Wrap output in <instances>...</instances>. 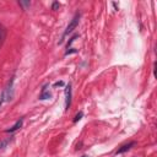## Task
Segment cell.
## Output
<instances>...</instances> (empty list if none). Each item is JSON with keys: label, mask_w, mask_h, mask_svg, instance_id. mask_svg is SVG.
Returning <instances> with one entry per match:
<instances>
[{"label": "cell", "mask_w": 157, "mask_h": 157, "mask_svg": "<svg viewBox=\"0 0 157 157\" xmlns=\"http://www.w3.org/2000/svg\"><path fill=\"white\" fill-rule=\"evenodd\" d=\"M2 103H4V102H2L1 99H0V108H1V105H2Z\"/></svg>", "instance_id": "obj_12"}, {"label": "cell", "mask_w": 157, "mask_h": 157, "mask_svg": "<svg viewBox=\"0 0 157 157\" xmlns=\"http://www.w3.org/2000/svg\"><path fill=\"white\" fill-rule=\"evenodd\" d=\"M63 85H64V83H63L61 81H59V82H55V83H54V87H58V86H63Z\"/></svg>", "instance_id": "obj_11"}, {"label": "cell", "mask_w": 157, "mask_h": 157, "mask_svg": "<svg viewBox=\"0 0 157 157\" xmlns=\"http://www.w3.org/2000/svg\"><path fill=\"white\" fill-rule=\"evenodd\" d=\"M82 117H83V113H82V112H78V113H77V114L75 115V119H74V123H77V121H78V120H80V119H81Z\"/></svg>", "instance_id": "obj_8"}, {"label": "cell", "mask_w": 157, "mask_h": 157, "mask_svg": "<svg viewBox=\"0 0 157 157\" xmlns=\"http://www.w3.org/2000/svg\"><path fill=\"white\" fill-rule=\"evenodd\" d=\"M11 141H12V139H5V140H1V141H0V150H4Z\"/></svg>", "instance_id": "obj_7"}, {"label": "cell", "mask_w": 157, "mask_h": 157, "mask_svg": "<svg viewBox=\"0 0 157 157\" xmlns=\"http://www.w3.org/2000/svg\"><path fill=\"white\" fill-rule=\"evenodd\" d=\"M132 146H135V141H131V142H129V144H125V145H123L118 151H117V155H120V153H124V152H126V151H129Z\"/></svg>", "instance_id": "obj_5"}, {"label": "cell", "mask_w": 157, "mask_h": 157, "mask_svg": "<svg viewBox=\"0 0 157 157\" xmlns=\"http://www.w3.org/2000/svg\"><path fill=\"white\" fill-rule=\"evenodd\" d=\"M47 88H48V85H45V86L43 87L42 93H40V96H39V98H40V99H47V98H49V97H50V92H48V91H47Z\"/></svg>", "instance_id": "obj_6"}, {"label": "cell", "mask_w": 157, "mask_h": 157, "mask_svg": "<svg viewBox=\"0 0 157 157\" xmlns=\"http://www.w3.org/2000/svg\"><path fill=\"white\" fill-rule=\"evenodd\" d=\"M22 124H23V118H21V119H18L10 129H7V130H5L6 132H13V131H16V130H18L21 126H22Z\"/></svg>", "instance_id": "obj_4"}, {"label": "cell", "mask_w": 157, "mask_h": 157, "mask_svg": "<svg viewBox=\"0 0 157 157\" xmlns=\"http://www.w3.org/2000/svg\"><path fill=\"white\" fill-rule=\"evenodd\" d=\"M12 85H13V77L10 80L9 85L6 86V88H5L4 92H2V97H1V101H2V102H9V101H11V98H12V96H13Z\"/></svg>", "instance_id": "obj_2"}, {"label": "cell", "mask_w": 157, "mask_h": 157, "mask_svg": "<svg viewBox=\"0 0 157 157\" xmlns=\"http://www.w3.org/2000/svg\"><path fill=\"white\" fill-rule=\"evenodd\" d=\"M71 104V85L69 83L65 87V109H69Z\"/></svg>", "instance_id": "obj_3"}, {"label": "cell", "mask_w": 157, "mask_h": 157, "mask_svg": "<svg viewBox=\"0 0 157 157\" xmlns=\"http://www.w3.org/2000/svg\"><path fill=\"white\" fill-rule=\"evenodd\" d=\"M80 17H81V15H80V12H76L75 13V16L72 17V20H71V22L69 23V26L66 27V29H65V32H64V34H63V37H61V39L59 40V44H61L63 43V40L65 39V37L66 36H69L76 27H77V25H78V22H80Z\"/></svg>", "instance_id": "obj_1"}, {"label": "cell", "mask_w": 157, "mask_h": 157, "mask_svg": "<svg viewBox=\"0 0 157 157\" xmlns=\"http://www.w3.org/2000/svg\"><path fill=\"white\" fill-rule=\"evenodd\" d=\"M59 7H60V4H59V2H56V1H55V2H53V6H52V9H53V10H58Z\"/></svg>", "instance_id": "obj_10"}, {"label": "cell", "mask_w": 157, "mask_h": 157, "mask_svg": "<svg viewBox=\"0 0 157 157\" xmlns=\"http://www.w3.org/2000/svg\"><path fill=\"white\" fill-rule=\"evenodd\" d=\"M20 5H21V6H22V7L26 10V9H27V7L31 5V2H29V1H20Z\"/></svg>", "instance_id": "obj_9"}, {"label": "cell", "mask_w": 157, "mask_h": 157, "mask_svg": "<svg viewBox=\"0 0 157 157\" xmlns=\"http://www.w3.org/2000/svg\"><path fill=\"white\" fill-rule=\"evenodd\" d=\"M82 157H88V156H87V155H83V156H82Z\"/></svg>", "instance_id": "obj_13"}]
</instances>
